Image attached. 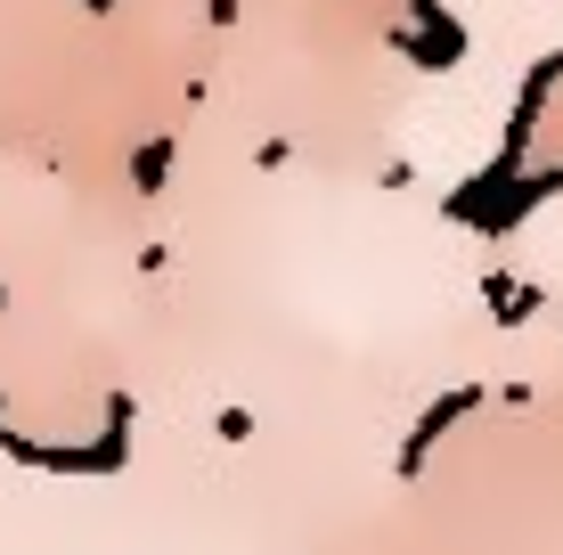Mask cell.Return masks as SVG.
<instances>
[{
  "label": "cell",
  "mask_w": 563,
  "mask_h": 555,
  "mask_svg": "<svg viewBox=\"0 0 563 555\" xmlns=\"http://www.w3.org/2000/svg\"><path fill=\"white\" fill-rule=\"evenodd\" d=\"M164 171H172V147H147V156H140V188H155Z\"/></svg>",
  "instance_id": "cell-1"
}]
</instances>
